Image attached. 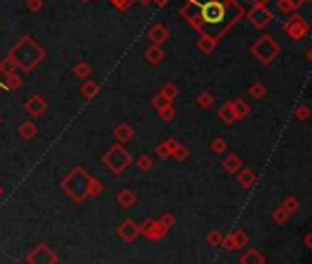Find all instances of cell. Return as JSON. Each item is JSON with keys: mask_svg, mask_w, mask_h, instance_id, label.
Returning a JSON list of instances; mask_svg holds the SVG:
<instances>
[{"mask_svg": "<svg viewBox=\"0 0 312 264\" xmlns=\"http://www.w3.org/2000/svg\"><path fill=\"white\" fill-rule=\"evenodd\" d=\"M147 37H149V39L152 41V44L162 46V44H165V42L169 41L171 33H169V30H167V28L164 26V24L156 22V24H152V26L149 28V32H147Z\"/></svg>", "mask_w": 312, "mask_h": 264, "instance_id": "4fadbf2b", "label": "cell"}, {"mask_svg": "<svg viewBox=\"0 0 312 264\" xmlns=\"http://www.w3.org/2000/svg\"><path fill=\"white\" fill-rule=\"evenodd\" d=\"M22 77L20 75H17V72L13 73H8V75H4V88L8 92H13V90H18V88L22 87Z\"/></svg>", "mask_w": 312, "mask_h": 264, "instance_id": "603a6c76", "label": "cell"}, {"mask_svg": "<svg viewBox=\"0 0 312 264\" xmlns=\"http://www.w3.org/2000/svg\"><path fill=\"white\" fill-rule=\"evenodd\" d=\"M222 233L219 231V229H213V231H210L206 235V242L210 244V246H220V242H222Z\"/></svg>", "mask_w": 312, "mask_h": 264, "instance_id": "8d00e7d4", "label": "cell"}, {"mask_svg": "<svg viewBox=\"0 0 312 264\" xmlns=\"http://www.w3.org/2000/svg\"><path fill=\"white\" fill-rule=\"evenodd\" d=\"M160 94L164 97H167V99L173 103V101L178 97V88H176V85H174V83H167V85H164V87L160 88Z\"/></svg>", "mask_w": 312, "mask_h": 264, "instance_id": "f1b7e54d", "label": "cell"}, {"mask_svg": "<svg viewBox=\"0 0 312 264\" xmlns=\"http://www.w3.org/2000/svg\"><path fill=\"white\" fill-rule=\"evenodd\" d=\"M287 2H289L290 8H292V9H298L299 6H303L305 2H307V0H287Z\"/></svg>", "mask_w": 312, "mask_h": 264, "instance_id": "f6af8a7d", "label": "cell"}, {"mask_svg": "<svg viewBox=\"0 0 312 264\" xmlns=\"http://www.w3.org/2000/svg\"><path fill=\"white\" fill-rule=\"evenodd\" d=\"M169 103H171V101L167 99V97L162 96L160 92H158V94H156V96L152 97V101H151L152 109H154L156 112H158V110H162V109H164V107H167V105H169Z\"/></svg>", "mask_w": 312, "mask_h": 264, "instance_id": "74e56055", "label": "cell"}, {"mask_svg": "<svg viewBox=\"0 0 312 264\" xmlns=\"http://www.w3.org/2000/svg\"><path fill=\"white\" fill-rule=\"evenodd\" d=\"M88 182H90V174L81 165H75L61 180V189L70 196L72 202L81 204V202H85L88 198Z\"/></svg>", "mask_w": 312, "mask_h": 264, "instance_id": "3957f363", "label": "cell"}, {"mask_svg": "<svg viewBox=\"0 0 312 264\" xmlns=\"http://www.w3.org/2000/svg\"><path fill=\"white\" fill-rule=\"evenodd\" d=\"M116 235L125 242H134L140 237V226L133 219H125L123 222L116 228Z\"/></svg>", "mask_w": 312, "mask_h": 264, "instance_id": "8fae6325", "label": "cell"}, {"mask_svg": "<svg viewBox=\"0 0 312 264\" xmlns=\"http://www.w3.org/2000/svg\"><path fill=\"white\" fill-rule=\"evenodd\" d=\"M307 61H310V63H312V48L307 51Z\"/></svg>", "mask_w": 312, "mask_h": 264, "instance_id": "681fc988", "label": "cell"}, {"mask_svg": "<svg viewBox=\"0 0 312 264\" xmlns=\"http://www.w3.org/2000/svg\"><path fill=\"white\" fill-rule=\"evenodd\" d=\"M231 105H233V112H235L237 121H239V119H244L248 114H250V105H248L246 101L235 99V101H231Z\"/></svg>", "mask_w": 312, "mask_h": 264, "instance_id": "d4e9b609", "label": "cell"}, {"mask_svg": "<svg viewBox=\"0 0 312 264\" xmlns=\"http://www.w3.org/2000/svg\"><path fill=\"white\" fill-rule=\"evenodd\" d=\"M174 114H176V112H174V107L171 105V103H169L167 107H164L162 110H158V116H160V119H162V121H165V123L173 121V119H174Z\"/></svg>", "mask_w": 312, "mask_h": 264, "instance_id": "e575fe53", "label": "cell"}, {"mask_svg": "<svg viewBox=\"0 0 312 264\" xmlns=\"http://www.w3.org/2000/svg\"><path fill=\"white\" fill-rule=\"evenodd\" d=\"M79 92H81V96L85 97V99H94V97L99 94V85H97L96 81L87 79V81L79 87Z\"/></svg>", "mask_w": 312, "mask_h": 264, "instance_id": "44dd1931", "label": "cell"}, {"mask_svg": "<svg viewBox=\"0 0 312 264\" xmlns=\"http://www.w3.org/2000/svg\"><path fill=\"white\" fill-rule=\"evenodd\" d=\"M219 118L222 119V123H226V125H231V123H235V121H237L231 101H228V103H224V105L220 107V109H219Z\"/></svg>", "mask_w": 312, "mask_h": 264, "instance_id": "7402d4cb", "label": "cell"}, {"mask_svg": "<svg viewBox=\"0 0 312 264\" xmlns=\"http://www.w3.org/2000/svg\"><path fill=\"white\" fill-rule=\"evenodd\" d=\"M244 17H246L255 28L263 30V28H265L266 24L272 20V11L266 8V4H259V6H253L250 11H246V13H244Z\"/></svg>", "mask_w": 312, "mask_h": 264, "instance_id": "9c48e42d", "label": "cell"}, {"mask_svg": "<svg viewBox=\"0 0 312 264\" xmlns=\"http://www.w3.org/2000/svg\"><path fill=\"white\" fill-rule=\"evenodd\" d=\"M136 167L140 169V171H143V173L151 171V169H152V158L149 154H142L140 158L136 160Z\"/></svg>", "mask_w": 312, "mask_h": 264, "instance_id": "1f68e13d", "label": "cell"}, {"mask_svg": "<svg viewBox=\"0 0 312 264\" xmlns=\"http://www.w3.org/2000/svg\"><path fill=\"white\" fill-rule=\"evenodd\" d=\"M101 162L105 164V167L109 169L112 174H121L128 169V165L133 164V154L128 152L123 147V143H114L112 147H109Z\"/></svg>", "mask_w": 312, "mask_h": 264, "instance_id": "277c9868", "label": "cell"}, {"mask_svg": "<svg viewBox=\"0 0 312 264\" xmlns=\"http://www.w3.org/2000/svg\"><path fill=\"white\" fill-rule=\"evenodd\" d=\"M237 182H239V186L244 187V189H250V187L257 182V174L253 173L252 169H241L237 173Z\"/></svg>", "mask_w": 312, "mask_h": 264, "instance_id": "ac0fdd59", "label": "cell"}, {"mask_svg": "<svg viewBox=\"0 0 312 264\" xmlns=\"http://www.w3.org/2000/svg\"><path fill=\"white\" fill-rule=\"evenodd\" d=\"M248 244V235L241 229L237 231L229 233L228 237H222V242H220V246L224 248L226 251H235V250H241Z\"/></svg>", "mask_w": 312, "mask_h": 264, "instance_id": "7c38bea8", "label": "cell"}, {"mask_svg": "<svg viewBox=\"0 0 312 264\" xmlns=\"http://www.w3.org/2000/svg\"><path fill=\"white\" fill-rule=\"evenodd\" d=\"M250 2H252L253 6H259V4H268L270 0H250Z\"/></svg>", "mask_w": 312, "mask_h": 264, "instance_id": "c3c4849f", "label": "cell"}, {"mask_svg": "<svg viewBox=\"0 0 312 264\" xmlns=\"http://www.w3.org/2000/svg\"><path fill=\"white\" fill-rule=\"evenodd\" d=\"M244 8L237 0H186L180 17L198 33L220 41L244 17Z\"/></svg>", "mask_w": 312, "mask_h": 264, "instance_id": "6da1fadb", "label": "cell"}, {"mask_svg": "<svg viewBox=\"0 0 312 264\" xmlns=\"http://www.w3.org/2000/svg\"><path fill=\"white\" fill-rule=\"evenodd\" d=\"M8 57H11L17 64V68H20L24 73H32L46 59V50L32 35H24L9 50Z\"/></svg>", "mask_w": 312, "mask_h": 264, "instance_id": "7a4b0ae2", "label": "cell"}, {"mask_svg": "<svg viewBox=\"0 0 312 264\" xmlns=\"http://www.w3.org/2000/svg\"><path fill=\"white\" fill-rule=\"evenodd\" d=\"M140 2H142V4H149V0H140Z\"/></svg>", "mask_w": 312, "mask_h": 264, "instance_id": "816d5d0a", "label": "cell"}, {"mask_svg": "<svg viewBox=\"0 0 312 264\" xmlns=\"http://www.w3.org/2000/svg\"><path fill=\"white\" fill-rule=\"evenodd\" d=\"M143 57H145V61L151 64V66H158V64H160L162 61L165 59V54H164V50H162L158 44H152V46H149V48L145 50Z\"/></svg>", "mask_w": 312, "mask_h": 264, "instance_id": "5bb4252c", "label": "cell"}, {"mask_svg": "<svg viewBox=\"0 0 312 264\" xmlns=\"http://www.w3.org/2000/svg\"><path fill=\"white\" fill-rule=\"evenodd\" d=\"M250 96L255 97V99H261V97L266 96V87L263 85V83H253L252 87H250Z\"/></svg>", "mask_w": 312, "mask_h": 264, "instance_id": "d590c367", "label": "cell"}, {"mask_svg": "<svg viewBox=\"0 0 312 264\" xmlns=\"http://www.w3.org/2000/svg\"><path fill=\"white\" fill-rule=\"evenodd\" d=\"M312 110L310 107L307 105H298L296 107V110H294V116H296V119H299V121H307L308 118H310Z\"/></svg>", "mask_w": 312, "mask_h": 264, "instance_id": "836d02e7", "label": "cell"}, {"mask_svg": "<svg viewBox=\"0 0 312 264\" xmlns=\"http://www.w3.org/2000/svg\"><path fill=\"white\" fill-rule=\"evenodd\" d=\"M138 226H140V235H143L149 242L162 241L169 233V229L165 228L160 220H154V219H147L142 224H138Z\"/></svg>", "mask_w": 312, "mask_h": 264, "instance_id": "8992f818", "label": "cell"}, {"mask_svg": "<svg viewBox=\"0 0 312 264\" xmlns=\"http://www.w3.org/2000/svg\"><path fill=\"white\" fill-rule=\"evenodd\" d=\"M73 75L79 79H88L92 75V66L88 63H85V61H79L75 66H73Z\"/></svg>", "mask_w": 312, "mask_h": 264, "instance_id": "484cf974", "label": "cell"}, {"mask_svg": "<svg viewBox=\"0 0 312 264\" xmlns=\"http://www.w3.org/2000/svg\"><path fill=\"white\" fill-rule=\"evenodd\" d=\"M156 154L160 156L162 160L171 158V150H169V147H167V143H165V141H162L160 145L156 147Z\"/></svg>", "mask_w": 312, "mask_h": 264, "instance_id": "7bdbcfd3", "label": "cell"}, {"mask_svg": "<svg viewBox=\"0 0 312 264\" xmlns=\"http://www.w3.org/2000/svg\"><path fill=\"white\" fill-rule=\"evenodd\" d=\"M0 85H4V81H0Z\"/></svg>", "mask_w": 312, "mask_h": 264, "instance_id": "11a10c76", "label": "cell"}, {"mask_svg": "<svg viewBox=\"0 0 312 264\" xmlns=\"http://www.w3.org/2000/svg\"><path fill=\"white\" fill-rule=\"evenodd\" d=\"M26 262L32 264H55L59 262V257L55 255L51 248L46 242H39L30 253L26 255Z\"/></svg>", "mask_w": 312, "mask_h": 264, "instance_id": "52a82bcc", "label": "cell"}, {"mask_svg": "<svg viewBox=\"0 0 312 264\" xmlns=\"http://www.w3.org/2000/svg\"><path fill=\"white\" fill-rule=\"evenodd\" d=\"M217 44H219V41L210 35H198V39H197V48L206 55L211 54V51H215Z\"/></svg>", "mask_w": 312, "mask_h": 264, "instance_id": "d6986e66", "label": "cell"}, {"mask_svg": "<svg viewBox=\"0 0 312 264\" xmlns=\"http://www.w3.org/2000/svg\"><path fill=\"white\" fill-rule=\"evenodd\" d=\"M149 2H154L156 6H160V8H164V6L167 4V2H169V0H149Z\"/></svg>", "mask_w": 312, "mask_h": 264, "instance_id": "7dc6e473", "label": "cell"}, {"mask_svg": "<svg viewBox=\"0 0 312 264\" xmlns=\"http://www.w3.org/2000/svg\"><path fill=\"white\" fill-rule=\"evenodd\" d=\"M2 193H4V187H2V183H0V196H2Z\"/></svg>", "mask_w": 312, "mask_h": 264, "instance_id": "f907efd6", "label": "cell"}, {"mask_svg": "<svg viewBox=\"0 0 312 264\" xmlns=\"http://www.w3.org/2000/svg\"><path fill=\"white\" fill-rule=\"evenodd\" d=\"M283 30L292 41H301L303 37L308 33L310 26H308V22L301 17V15H292L289 22L283 26Z\"/></svg>", "mask_w": 312, "mask_h": 264, "instance_id": "ba28073f", "label": "cell"}, {"mask_svg": "<svg viewBox=\"0 0 312 264\" xmlns=\"http://www.w3.org/2000/svg\"><path fill=\"white\" fill-rule=\"evenodd\" d=\"M158 220H160V222L164 224L167 229H171L174 224H176V217H174V213H171V211H169V213H164Z\"/></svg>", "mask_w": 312, "mask_h": 264, "instance_id": "60d3db41", "label": "cell"}, {"mask_svg": "<svg viewBox=\"0 0 312 264\" xmlns=\"http://www.w3.org/2000/svg\"><path fill=\"white\" fill-rule=\"evenodd\" d=\"M24 110L32 118H41L42 114H46V110H48V103H46V99L42 96L33 94V96H30L24 101Z\"/></svg>", "mask_w": 312, "mask_h": 264, "instance_id": "30bf717a", "label": "cell"}, {"mask_svg": "<svg viewBox=\"0 0 312 264\" xmlns=\"http://www.w3.org/2000/svg\"><path fill=\"white\" fill-rule=\"evenodd\" d=\"M116 200H118V204L121 205L123 209H131V207H134V204L138 202V198H136V195H134L133 189L125 187V189H121V191L118 193Z\"/></svg>", "mask_w": 312, "mask_h": 264, "instance_id": "9a60e30c", "label": "cell"}, {"mask_svg": "<svg viewBox=\"0 0 312 264\" xmlns=\"http://www.w3.org/2000/svg\"><path fill=\"white\" fill-rule=\"evenodd\" d=\"M44 8V0H26V9L32 13H39Z\"/></svg>", "mask_w": 312, "mask_h": 264, "instance_id": "ab89813d", "label": "cell"}, {"mask_svg": "<svg viewBox=\"0 0 312 264\" xmlns=\"http://www.w3.org/2000/svg\"><path fill=\"white\" fill-rule=\"evenodd\" d=\"M188 156H189V150L186 149L182 143H178V147H176L173 152V158L178 160V162H184V160H188Z\"/></svg>", "mask_w": 312, "mask_h": 264, "instance_id": "b9f144b4", "label": "cell"}, {"mask_svg": "<svg viewBox=\"0 0 312 264\" xmlns=\"http://www.w3.org/2000/svg\"><path fill=\"white\" fill-rule=\"evenodd\" d=\"M103 191H105L103 182H101V180H97V178L90 176V182H88V196H99Z\"/></svg>", "mask_w": 312, "mask_h": 264, "instance_id": "83f0119b", "label": "cell"}, {"mask_svg": "<svg viewBox=\"0 0 312 264\" xmlns=\"http://www.w3.org/2000/svg\"><path fill=\"white\" fill-rule=\"evenodd\" d=\"M289 219H290V213L287 209H284L283 205H279V207H277V209L274 211V222L275 224H287L289 222Z\"/></svg>", "mask_w": 312, "mask_h": 264, "instance_id": "d6a6232c", "label": "cell"}, {"mask_svg": "<svg viewBox=\"0 0 312 264\" xmlns=\"http://www.w3.org/2000/svg\"><path fill=\"white\" fill-rule=\"evenodd\" d=\"M112 134H114V138H116V141H118V143H123V145H125V143H128V141L133 140L134 130L128 123H119L118 127L114 128V132H112Z\"/></svg>", "mask_w": 312, "mask_h": 264, "instance_id": "2e32d148", "label": "cell"}, {"mask_svg": "<svg viewBox=\"0 0 312 264\" xmlns=\"http://www.w3.org/2000/svg\"><path fill=\"white\" fill-rule=\"evenodd\" d=\"M18 134L22 140H33L37 136V125L33 121H24L20 127H18Z\"/></svg>", "mask_w": 312, "mask_h": 264, "instance_id": "cb8c5ba5", "label": "cell"}, {"mask_svg": "<svg viewBox=\"0 0 312 264\" xmlns=\"http://www.w3.org/2000/svg\"><path fill=\"white\" fill-rule=\"evenodd\" d=\"M213 103H215V96H213L211 92H200L197 96V105L200 107V109H204V110L211 109Z\"/></svg>", "mask_w": 312, "mask_h": 264, "instance_id": "4316f807", "label": "cell"}, {"mask_svg": "<svg viewBox=\"0 0 312 264\" xmlns=\"http://www.w3.org/2000/svg\"><path fill=\"white\" fill-rule=\"evenodd\" d=\"M109 2H112V6L119 11H125L134 4V0H109Z\"/></svg>", "mask_w": 312, "mask_h": 264, "instance_id": "ee69618b", "label": "cell"}, {"mask_svg": "<svg viewBox=\"0 0 312 264\" xmlns=\"http://www.w3.org/2000/svg\"><path fill=\"white\" fill-rule=\"evenodd\" d=\"M239 262L241 264H265L266 257L263 255L259 250H255V248H250L248 251H244V255H241Z\"/></svg>", "mask_w": 312, "mask_h": 264, "instance_id": "e0dca14e", "label": "cell"}, {"mask_svg": "<svg viewBox=\"0 0 312 264\" xmlns=\"http://www.w3.org/2000/svg\"><path fill=\"white\" fill-rule=\"evenodd\" d=\"M0 72H2V75H8V73L17 72V64H15V61L11 59V57L2 59V63H0Z\"/></svg>", "mask_w": 312, "mask_h": 264, "instance_id": "4dcf8cb0", "label": "cell"}, {"mask_svg": "<svg viewBox=\"0 0 312 264\" xmlns=\"http://www.w3.org/2000/svg\"><path fill=\"white\" fill-rule=\"evenodd\" d=\"M303 242H305V246H307L308 250H312V231L307 233V235L303 237Z\"/></svg>", "mask_w": 312, "mask_h": 264, "instance_id": "bcb514c9", "label": "cell"}, {"mask_svg": "<svg viewBox=\"0 0 312 264\" xmlns=\"http://www.w3.org/2000/svg\"><path fill=\"white\" fill-rule=\"evenodd\" d=\"M0 125H2V116H0Z\"/></svg>", "mask_w": 312, "mask_h": 264, "instance_id": "db71d44e", "label": "cell"}, {"mask_svg": "<svg viewBox=\"0 0 312 264\" xmlns=\"http://www.w3.org/2000/svg\"><path fill=\"white\" fill-rule=\"evenodd\" d=\"M81 2H83V4H88V2H90V0H81Z\"/></svg>", "mask_w": 312, "mask_h": 264, "instance_id": "f5cc1de1", "label": "cell"}, {"mask_svg": "<svg viewBox=\"0 0 312 264\" xmlns=\"http://www.w3.org/2000/svg\"><path fill=\"white\" fill-rule=\"evenodd\" d=\"M222 167H224L226 173L229 174H237L241 169H243V160L239 158V156L235 154H229L224 158V162H222Z\"/></svg>", "mask_w": 312, "mask_h": 264, "instance_id": "ffe728a7", "label": "cell"}, {"mask_svg": "<svg viewBox=\"0 0 312 264\" xmlns=\"http://www.w3.org/2000/svg\"><path fill=\"white\" fill-rule=\"evenodd\" d=\"M283 207H284V209H287V211H289L290 215L296 213V211L299 209V202H298V198H296V196H289V198H284Z\"/></svg>", "mask_w": 312, "mask_h": 264, "instance_id": "f35d334b", "label": "cell"}, {"mask_svg": "<svg viewBox=\"0 0 312 264\" xmlns=\"http://www.w3.org/2000/svg\"><path fill=\"white\" fill-rule=\"evenodd\" d=\"M252 55L261 64H270L272 61L281 54V46L272 39L270 35H261L250 48Z\"/></svg>", "mask_w": 312, "mask_h": 264, "instance_id": "5b68a950", "label": "cell"}, {"mask_svg": "<svg viewBox=\"0 0 312 264\" xmlns=\"http://www.w3.org/2000/svg\"><path fill=\"white\" fill-rule=\"evenodd\" d=\"M307 2H312V0H307Z\"/></svg>", "mask_w": 312, "mask_h": 264, "instance_id": "9f6ffc18", "label": "cell"}, {"mask_svg": "<svg viewBox=\"0 0 312 264\" xmlns=\"http://www.w3.org/2000/svg\"><path fill=\"white\" fill-rule=\"evenodd\" d=\"M210 149L215 152V154H224L226 150H228V143H226L224 138H215V140L211 141Z\"/></svg>", "mask_w": 312, "mask_h": 264, "instance_id": "f546056e", "label": "cell"}]
</instances>
